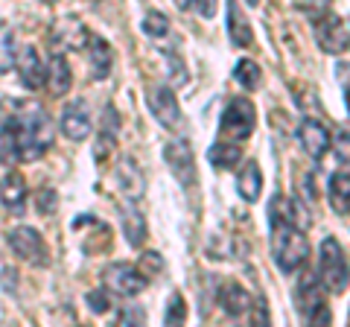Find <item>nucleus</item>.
<instances>
[{"label": "nucleus", "instance_id": "obj_1", "mask_svg": "<svg viewBox=\"0 0 350 327\" xmlns=\"http://www.w3.org/2000/svg\"><path fill=\"white\" fill-rule=\"evenodd\" d=\"M56 140V126L36 100H6L0 108V164L44 158Z\"/></svg>", "mask_w": 350, "mask_h": 327}, {"label": "nucleus", "instance_id": "obj_2", "mask_svg": "<svg viewBox=\"0 0 350 327\" xmlns=\"http://www.w3.org/2000/svg\"><path fill=\"white\" fill-rule=\"evenodd\" d=\"M269 225H271V257H275L283 275H292L310 260V239H306L304 228L298 225L289 222H269Z\"/></svg>", "mask_w": 350, "mask_h": 327}, {"label": "nucleus", "instance_id": "obj_3", "mask_svg": "<svg viewBox=\"0 0 350 327\" xmlns=\"http://www.w3.org/2000/svg\"><path fill=\"white\" fill-rule=\"evenodd\" d=\"M319 280L324 292H333V296L350 287V257L336 237H324L319 246Z\"/></svg>", "mask_w": 350, "mask_h": 327}, {"label": "nucleus", "instance_id": "obj_4", "mask_svg": "<svg viewBox=\"0 0 350 327\" xmlns=\"http://www.w3.org/2000/svg\"><path fill=\"white\" fill-rule=\"evenodd\" d=\"M257 126V108L245 96H234L231 103L225 105L222 117H219V138L234 140V144H243L251 138Z\"/></svg>", "mask_w": 350, "mask_h": 327}, {"label": "nucleus", "instance_id": "obj_5", "mask_svg": "<svg viewBox=\"0 0 350 327\" xmlns=\"http://www.w3.org/2000/svg\"><path fill=\"white\" fill-rule=\"evenodd\" d=\"M295 304H298V313L306 322H312V324H330L333 322L330 307H327V301H324V287H321L319 275H304L298 280Z\"/></svg>", "mask_w": 350, "mask_h": 327}, {"label": "nucleus", "instance_id": "obj_6", "mask_svg": "<svg viewBox=\"0 0 350 327\" xmlns=\"http://www.w3.org/2000/svg\"><path fill=\"white\" fill-rule=\"evenodd\" d=\"M6 243H9V248H12L21 260H24V263L38 266V269L50 266V248H47L44 237L36 231V228H29V225L12 228V231L6 234Z\"/></svg>", "mask_w": 350, "mask_h": 327}, {"label": "nucleus", "instance_id": "obj_7", "mask_svg": "<svg viewBox=\"0 0 350 327\" xmlns=\"http://www.w3.org/2000/svg\"><path fill=\"white\" fill-rule=\"evenodd\" d=\"M103 287L120 298H135L149 287V278L131 263H111L103 272Z\"/></svg>", "mask_w": 350, "mask_h": 327}, {"label": "nucleus", "instance_id": "obj_8", "mask_svg": "<svg viewBox=\"0 0 350 327\" xmlns=\"http://www.w3.org/2000/svg\"><path fill=\"white\" fill-rule=\"evenodd\" d=\"M163 161H167L170 172H172L175 181H178L184 190L196 187V155H193V149H190L187 140H184V138L170 140V144L163 146Z\"/></svg>", "mask_w": 350, "mask_h": 327}, {"label": "nucleus", "instance_id": "obj_9", "mask_svg": "<svg viewBox=\"0 0 350 327\" xmlns=\"http://www.w3.org/2000/svg\"><path fill=\"white\" fill-rule=\"evenodd\" d=\"M146 105H149L152 117H155L163 129H178L181 126V105H178V100H175L170 85H155V88H149Z\"/></svg>", "mask_w": 350, "mask_h": 327}, {"label": "nucleus", "instance_id": "obj_10", "mask_svg": "<svg viewBox=\"0 0 350 327\" xmlns=\"http://www.w3.org/2000/svg\"><path fill=\"white\" fill-rule=\"evenodd\" d=\"M15 68H18V76H21V82H24V88H29V91H38L44 85V79H47V64L41 62L38 50L32 44L21 47V53L15 56Z\"/></svg>", "mask_w": 350, "mask_h": 327}, {"label": "nucleus", "instance_id": "obj_11", "mask_svg": "<svg viewBox=\"0 0 350 327\" xmlns=\"http://www.w3.org/2000/svg\"><path fill=\"white\" fill-rule=\"evenodd\" d=\"M91 126H94L91 112H88V105H85L82 100H73V103L64 105L62 120H59V129H62L64 138H70V140H85L88 135H91Z\"/></svg>", "mask_w": 350, "mask_h": 327}, {"label": "nucleus", "instance_id": "obj_12", "mask_svg": "<svg viewBox=\"0 0 350 327\" xmlns=\"http://www.w3.org/2000/svg\"><path fill=\"white\" fill-rule=\"evenodd\" d=\"M269 222H289V225H298V228H310V213H306V208L292 199V196H271V205H269Z\"/></svg>", "mask_w": 350, "mask_h": 327}, {"label": "nucleus", "instance_id": "obj_13", "mask_svg": "<svg viewBox=\"0 0 350 327\" xmlns=\"http://www.w3.org/2000/svg\"><path fill=\"white\" fill-rule=\"evenodd\" d=\"M298 140H301V146H304V152L310 155L312 161H321L324 155H327V149H330V132L319 123V120H310L306 117L304 123L298 126Z\"/></svg>", "mask_w": 350, "mask_h": 327}, {"label": "nucleus", "instance_id": "obj_14", "mask_svg": "<svg viewBox=\"0 0 350 327\" xmlns=\"http://www.w3.org/2000/svg\"><path fill=\"white\" fill-rule=\"evenodd\" d=\"M315 38L324 53H342L347 47V32H345V24L338 21L336 15H321L315 18Z\"/></svg>", "mask_w": 350, "mask_h": 327}, {"label": "nucleus", "instance_id": "obj_15", "mask_svg": "<svg viewBox=\"0 0 350 327\" xmlns=\"http://www.w3.org/2000/svg\"><path fill=\"white\" fill-rule=\"evenodd\" d=\"M27 181L21 172H6L3 179H0V205L15 213V216H24L27 211Z\"/></svg>", "mask_w": 350, "mask_h": 327}, {"label": "nucleus", "instance_id": "obj_16", "mask_svg": "<svg viewBox=\"0 0 350 327\" xmlns=\"http://www.w3.org/2000/svg\"><path fill=\"white\" fill-rule=\"evenodd\" d=\"M114 176H117L120 190L126 193V199L135 202V199H140V196L146 193V176H144V170L137 167L135 158H120Z\"/></svg>", "mask_w": 350, "mask_h": 327}, {"label": "nucleus", "instance_id": "obj_17", "mask_svg": "<svg viewBox=\"0 0 350 327\" xmlns=\"http://www.w3.org/2000/svg\"><path fill=\"white\" fill-rule=\"evenodd\" d=\"M85 56H88V64H91L94 79H108V76H111L114 53H111V47H108V41H103L100 36H88Z\"/></svg>", "mask_w": 350, "mask_h": 327}, {"label": "nucleus", "instance_id": "obj_18", "mask_svg": "<svg viewBox=\"0 0 350 327\" xmlns=\"http://www.w3.org/2000/svg\"><path fill=\"white\" fill-rule=\"evenodd\" d=\"M88 32L85 27H82V21H76V18H62V21H56V27H53V41H56V47L62 44V47H68V50H85V44H88Z\"/></svg>", "mask_w": 350, "mask_h": 327}, {"label": "nucleus", "instance_id": "obj_19", "mask_svg": "<svg viewBox=\"0 0 350 327\" xmlns=\"http://www.w3.org/2000/svg\"><path fill=\"white\" fill-rule=\"evenodd\" d=\"M225 27H228V38H231L234 47H251V44H254V32H251L248 18H245L243 9H239L237 0H228V21H225Z\"/></svg>", "mask_w": 350, "mask_h": 327}, {"label": "nucleus", "instance_id": "obj_20", "mask_svg": "<svg viewBox=\"0 0 350 327\" xmlns=\"http://www.w3.org/2000/svg\"><path fill=\"white\" fill-rule=\"evenodd\" d=\"M50 85V91L62 96V94H68L70 91V85H73V73H70V64H68V56H64L62 50H56L50 56L47 62V79H44Z\"/></svg>", "mask_w": 350, "mask_h": 327}, {"label": "nucleus", "instance_id": "obj_21", "mask_svg": "<svg viewBox=\"0 0 350 327\" xmlns=\"http://www.w3.org/2000/svg\"><path fill=\"white\" fill-rule=\"evenodd\" d=\"M237 190L248 205H254L262 196V172L254 158H245L243 170H239V179H237Z\"/></svg>", "mask_w": 350, "mask_h": 327}, {"label": "nucleus", "instance_id": "obj_22", "mask_svg": "<svg viewBox=\"0 0 350 327\" xmlns=\"http://www.w3.org/2000/svg\"><path fill=\"white\" fill-rule=\"evenodd\" d=\"M327 199H330V208L338 216L350 213V170L333 172L330 176V184H327Z\"/></svg>", "mask_w": 350, "mask_h": 327}, {"label": "nucleus", "instance_id": "obj_23", "mask_svg": "<svg viewBox=\"0 0 350 327\" xmlns=\"http://www.w3.org/2000/svg\"><path fill=\"white\" fill-rule=\"evenodd\" d=\"M207 161H211L216 170H234L237 164L243 161V146L234 144V140L219 138L216 144L207 149Z\"/></svg>", "mask_w": 350, "mask_h": 327}, {"label": "nucleus", "instance_id": "obj_24", "mask_svg": "<svg viewBox=\"0 0 350 327\" xmlns=\"http://www.w3.org/2000/svg\"><path fill=\"white\" fill-rule=\"evenodd\" d=\"M123 234L129 239V246H135L140 248L146 243V234H149V228H146V216L140 213V208H135V205H126L123 211Z\"/></svg>", "mask_w": 350, "mask_h": 327}, {"label": "nucleus", "instance_id": "obj_25", "mask_svg": "<svg viewBox=\"0 0 350 327\" xmlns=\"http://www.w3.org/2000/svg\"><path fill=\"white\" fill-rule=\"evenodd\" d=\"M219 304H222V310L225 315H231V319H239V315H245L251 310V301L248 298V292L239 287V283H228V287L219 292Z\"/></svg>", "mask_w": 350, "mask_h": 327}, {"label": "nucleus", "instance_id": "obj_26", "mask_svg": "<svg viewBox=\"0 0 350 327\" xmlns=\"http://www.w3.org/2000/svg\"><path fill=\"white\" fill-rule=\"evenodd\" d=\"M15 29L12 24H6V21H0V76L9 73L15 68Z\"/></svg>", "mask_w": 350, "mask_h": 327}, {"label": "nucleus", "instance_id": "obj_27", "mask_svg": "<svg viewBox=\"0 0 350 327\" xmlns=\"http://www.w3.org/2000/svg\"><path fill=\"white\" fill-rule=\"evenodd\" d=\"M234 79L243 85L245 91H254V88H260V82H262V70H260L257 62L239 59V62L234 64Z\"/></svg>", "mask_w": 350, "mask_h": 327}, {"label": "nucleus", "instance_id": "obj_28", "mask_svg": "<svg viewBox=\"0 0 350 327\" xmlns=\"http://www.w3.org/2000/svg\"><path fill=\"white\" fill-rule=\"evenodd\" d=\"M163 322H167V324H184V322H187V304H184L181 292H172V296H170Z\"/></svg>", "mask_w": 350, "mask_h": 327}, {"label": "nucleus", "instance_id": "obj_29", "mask_svg": "<svg viewBox=\"0 0 350 327\" xmlns=\"http://www.w3.org/2000/svg\"><path fill=\"white\" fill-rule=\"evenodd\" d=\"M144 32L149 38H163L170 32V21H167V15L163 12H146V18H144Z\"/></svg>", "mask_w": 350, "mask_h": 327}, {"label": "nucleus", "instance_id": "obj_30", "mask_svg": "<svg viewBox=\"0 0 350 327\" xmlns=\"http://www.w3.org/2000/svg\"><path fill=\"white\" fill-rule=\"evenodd\" d=\"M88 307H91V313H96V315H105L108 310H111V298H108L105 287L88 292Z\"/></svg>", "mask_w": 350, "mask_h": 327}, {"label": "nucleus", "instance_id": "obj_31", "mask_svg": "<svg viewBox=\"0 0 350 327\" xmlns=\"http://www.w3.org/2000/svg\"><path fill=\"white\" fill-rule=\"evenodd\" d=\"M330 144L336 146V158H338V164L350 170V135H347V132H338V135L330 140Z\"/></svg>", "mask_w": 350, "mask_h": 327}, {"label": "nucleus", "instance_id": "obj_32", "mask_svg": "<svg viewBox=\"0 0 350 327\" xmlns=\"http://www.w3.org/2000/svg\"><path fill=\"white\" fill-rule=\"evenodd\" d=\"M36 205H38V211H41L44 216L53 213V208H56V193H53L50 187L38 190V196H36Z\"/></svg>", "mask_w": 350, "mask_h": 327}, {"label": "nucleus", "instance_id": "obj_33", "mask_svg": "<svg viewBox=\"0 0 350 327\" xmlns=\"http://www.w3.org/2000/svg\"><path fill=\"white\" fill-rule=\"evenodd\" d=\"M170 79H172L175 85H184V82L190 79L187 70H184V62H181L178 56H172V53H170Z\"/></svg>", "mask_w": 350, "mask_h": 327}, {"label": "nucleus", "instance_id": "obj_34", "mask_svg": "<svg viewBox=\"0 0 350 327\" xmlns=\"http://www.w3.org/2000/svg\"><path fill=\"white\" fill-rule=\"evenodd\" d=\"M140 266H144V269H140L144 275H146V272H161V269H163V260L158 257V252H146L144 260H140ZM146 278H149V275H146Z\"/></svg>", "mask_w": 350, "mask_h": 327}, {"label": "nucleus", "instance_id": "obj_35", "mask_svg": "<svg viewBox=\"0 0 350 327\" xmlns=\"http://www.w3.org/2000/svg\"><path fill=\"white\" fill-rule=\"evenodd\" d=\"M216 6H219V0H196V9H199L202 18H213Z\"/></svg>", "mask_w": 350, "mask_h": 327}, {"label": "nucleus", "instance_id": "obj_36", "mask_svg": "<svg viewBox=\"0 0 350 327\" xmlns=\"http://www.w3.org/2000/svg\"><path fill=\"white\" fill-rule=\"evenodd\" d=\"M126 322L144 324V310H123V313H120V324H126Z\"/></svg>", "mask_w": 350, "mask_h": 327}, {"label": "nucleus", "instance_id": "obj_37", "mask_svg": "<svg viewBox=\"0 0 350 327\" xmlns=\"http://www.w3.org/2000/svg\"><path fill=\"white\" fill-rule=\"evenodd\" d=\"M345 105H347V114H350V85L345 88Z\"/></svg>", "mask_w": 350, "mask_h": 327}, {"label": "nucleus", "instance_id": "obj_38", "mask_svg": "<svg viewBox=\"0 0 350 327\" xmlns=\"http://www.w3.org/2000/svg\"><path fill=\"white\" fill-rule=\"evenodd\" d=\"M190 3H193V0H178V6H181V9H190Z\"/></svg>", "mask_w": 350, "mask_h": 327}, {"label": "nucleus", "instance_id": "obj_39", "mask_svg": "<svg viewBox=\"0 0 350 327\" xmlns=\"http://www.w3.org/2000/svg\"><path fill=\"white\" fill-rule=\"evenodd\" d=\"M245 3H248V6H257V3H260V0H245Z\"/></svg>", "mask_w": 350, "mask_h": 327}, {"label": "nucleus", "instance_id": "obj_40", "mask_svg": "<svg viewBox=\"0 0 350 327\" xmlns=\"http://www.w3.org/2000/svg\"><path fill=\"white\" fill-rule=\"evenodd\" d=\"M41 3H47V6H50V3H59V0H41Z\"/></svg>", "mask_w": 350, "mask_h": 327}]
</instances>
